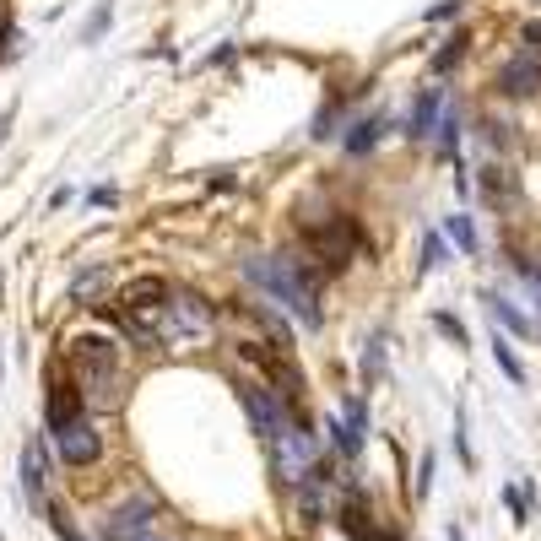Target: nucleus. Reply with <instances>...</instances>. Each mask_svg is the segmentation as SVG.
Listing matches in <instances>:
<instances>
[{
	"label": "nucleus",
	"mask_w": 541,
	"mask_h": 541,
	"mask_svg": "<svg viewBox=\"0 0 541 541\" xmlns=\"http://www.w3.org/2000/svg\"><path fill=\"white\" fill-rule=\"evenodd\" d=\"M244 276L260 287L266 298H276L287 314L303 325V331H320L325 325V309H320V287H314V271L293 255H249L244 260Z\"/></svg>",
	"instance_id": "f257e3e1"
},
{
	"label": "nucleus",
	"mask_w": 541,
	"mask_h": 541,
	"mask_svg": "<svg viewBox=\"0 0 541 541\" xmlns=\"http://www.w3.org/2000/svg\"><path fill=\"white\" fill-rule=\"evenodd\" d=\"M71 379L76 390L87 395V401H114V385H120V352H114V341L103 336H82L71 341Z\"/></svg>",
	"instance_id": "f03ea898"
},
{
	"label": "nucleus",
	"mask_w": 541,
	"mask_h": 541,
	"mask_svg": "<svg viewBox=\"0 0 541 541\" xmlns=\"http://www.w3.org/2000/svg\"><path fill=\"white\" fill-rule=\"evenodd\" d=\"M314 466H320V439L309 433V422H287V433L276 439V477L298 487Z\"/></svg>",
	"instance_id": "7ed1b4c3"
},
{
	"label": "nucleus",
	"mask_w": 541,
	"mask_h": 541,
	"mask_svg": "<svg viewBox=\"0 0 541 541\" xmlns=\"http://www.w3.org/2000/svg\"><path fill=\"white\" fill-rule=\"evenodd\" d=\"M49 433H55V455L65 460V466H92V460L103 455V433H98V422H92L87 412H76L65 422H49Z\"/></svg>",
	"instance_id": "20e7f679"
},
{
	"label": "nucleus",
	"mask_w": 541,
	"mask_h": 541,
	"mask_svg": "<svg viewBox=\"0 0 541 541\" xmlns=\"http://www.w3.org/2000/svg\"><path fill=\"white\" fill-rule=\"evenodd\" d=\"M244 412H249V422H255V433L266 444H276L287 433V406H282V395L276 390H266V385H244Z\"/></svg>",
	"instance_id": "39448f33"
},
{
	"label": "nucleus",
	"mask_w": 541,
	"mask_h": 541,
	"mask_svg": "<svg viewBox=\"0 0 541 541\" xmlns=\"http://www.w3.org/2000/svg\"><path fill=\"white\" fill-rule=\"evenodd\" d=\"M331 487H336V471L325 466V460H320V466H314L309 477L298 482V514H303L309 525H320L325 514H331Z\"/></svg>",
	"instance_id": "423d86ee"
},
{
	"label": "nucleus",
	"mask_w": 541,
	"mask_h": 541,
	"mask_svg": "<svg viewBox=\"0 0 541 541\" xmlns=\"http://www.w3.org/2000/svg\"><path fill=\"white\" fill-rule=\"evenodd\" d=\"M141 531H152V504H147V498L114 509L109 520H103V536H109V541H136Z\"/></svg>",
	"instance_id": "0eeeda50"
},
{
	"label": "nucleus",
	"mask_w": 541,
	"mask_h": 541,
	"mask_svg": "<svg viewBox=\"0 0 541 541\" xmlns=\"http://www.w3.org/2000/svg\"><path fill=\"white\" fill-rule=\"evenodd\" d=\"M439 114H444V87H422L417 103H412V120H406V136L412 141L433 136V130H439Z\"/></svg>",
	"instance_id": "6e6552de"
},
{
	"label": "nucleus",
	"mask_w": 541,
	"mask_h": 541,
	"mask_svg": "<svg viewBox=\"0 0 541 541\" xmlns=\"http://www.w3.org/2000/svg\"><path fill=\"white\" fill-rule=\"evenodd\" d=\"M498 87L509 92V98H531V92L541 87V65L531 55H520V60H509L504 71H498Z\"/></svg>",
	"instance_id": "1a4fd4ad"
},
{
	"label": "nucleus",
	"mask_w": 541,
	"mask_h": 541,
	"mask_svg": "<svg viewBox=\"0 0 541 541\" xmlns=\"http://www.w3.org/2000/svg\"><path fill=\"white\" fill-rule=\"evenodd\" d=\"M22 493L33 498V504H44V444H28L22 450Z\"/></svg>",
	"instance_id": "9d476101"
},
{
	"label": "nucleus",
	"mask_w": 541,
	"mask_h": 541,
	"mask_svg": "<svg viewBox=\"0 0 541 541\" xmlns=\"http://www.w3.org/2000/svg\"><path fill=\"white\" fill-rule=\"evenodd\" d=\"M482 303H487V314H493V325H504V331H514V336H536V325H531V320H525V314H520V309H514V303H509V298H498V293H487Z\"/></svg>",
	"instance_id": "9b49d317"
},
{
	"label": "nucleus",
	"mask_w": 541,
	"mask_h": 541,
	"mask_svg": "<svg viewBox=\"0 0 541 541\" xmlns=\"http://www.w3.org/2000/svg\"><path fill=\"white\" fill-rule=\"evenodd\" d=\"M379 125H385L379 114H368V120H352V136H341V147H347L352 157H363V152L379 141Z\"/></svg>",
	"instance_id": "f8f14e48"
},
{
	"label": "nucleus",
	"mask_w": 541,
	"mask_h": 541,
	"mask_svg": "<svg viewBox=\"0 0 541 541\" xmlns=\"http://www.w3.org/2000/svg\"><path fill=\"white\" fill-rule=\"evenodd\" d=\"M439 157H455V147H460V114H455V103H444V114H439Z\"/></svg>",
	"instance_id": "ddd939ff"
},
{
	"label": "nucleus",
	"mask_w": 541,
	"mask_h": 541,
	"mask_svg": "<svg viewBox=\"0 0 541 541\" xmlns=\"http://www.w3.org/2000/svg\"><path fill=\"white\" fill-rule=\"evenodd\" d=\"M493 363H498V368H504V374H509V385H525V363L514 358V347H509L504 336H498V325H493Z\"/></svg>",
	"instance_id": "4468645a"
},
{
	"label": "nucleus",
	"mask_w": 541,
	"mask_h": 541,
	"mask_svg": "<svg viewBox=\"0 0 541 541\" xmlns=\"http://www.w3.org/2000/svg\"><path fill=\"white\" fill-rule=\"evenodd\" d=\"M444 233H450V239L466 249V255H477V228H471V217L466 211H455V217H444Z\"/></svg>",
	"instance_id": "2eb2a0df"
},
{
	"label": "nucleus",
	"mask_w": 541,
	"mask_h": 541,
	"mask_svg": "<svg viewBox=\"0 0 541 541\" xmlns=\"http://www.w3.org/2000/svg\"><path fill=\"white\" fill-rule=\"evenodd\" d=\"M109 28H114V6H109V0H98V11H92L87 28H82V44H98V38L109 33Z\"/></svg>",
	"instance_id": "dca6fc26"
},
{
	"label": "nucleus",
	"mask_w": 541,
	"mask_h": 541,
	"mask_svg": "<svg viewBox=\"0 0 541 541\" xmlns=\"http://www.w3.org/2000/svg\"><path fill=\"white\" fill-rule=\"evenodd\" d=\"M439 266H444V239H439V233H428V244H422V266H417V282H422L428 271H439Z\"/></svg>",
	"instance_id": "f3484780"
},
{
	"label": "nucleus",
	"mask_w": 541,
	"mask_h": 541,
	"mask_svg": "<svg viewBox=\"0 0 541 541\" xmlns=\"http://www.w3.org/2000/svg\"><path fill=\"white\" fill-rule=\"evenodd\" d=\"M379 374H385V336H374L363 352V379H379Z\"/></svg>",
	"instance_id": "a211bd4d"
},
{
	"label": "nucleus",
	"mask_w": 541,
	"mask_h": 541,
	"mask_svg": "<svg viewBox=\"0 0 541 541\" xmlns=\"http://www.w3.org/2000/svg\"><path fill=\"white\" fill-rule=\"evenodd\" d=\"M460 55H466V38H450V44H444L439 55H433V76H444V71H450V65H455Z\"/></svg>",
	"instance_id": "6ab92c4d"
},
{
	"label": "nucleus",
	"mask_w": 541,
	"mask_h": 541,
	"mask_svg": "<svg viewBox=\"0 0 541 541\" xmlns=\"http://www.w3.org/2000/svg\"><path fill=\"white\" fill-rule=\"evenodd\" d=\"M433 325H439V331H444V336H450V341H455V347H466V325H460V320H455V314H433Z\"/></svg>",
	"instance_id": "aec40b11"
},
{
	"label": "nucleus",
	"mask_w": 541,
	"mask_h": 541,
	"mask_svg": "<svg viewBox=\"0 0 541 541\" xmlns=\"http://www.w3.org/2000/svg\"><path fill=\"white\" fill-rule=\"evenodd\" d=\"M233 55H239V44H233V38H222V44H217V49H211V55L201 60V71H211V65H228Z\"/></svg>",
	"instance_id": "412c9836"
},
{
	"label": "nucleus",
	"mask_w": 541,
	"mask_h": 541,
	"mask_svg": "<svg viewBox=\"0 0 541 541\" xmlns=\"http://www.w3.org/2000/svg\"><path fill=\"white\" fill-rule=\"evenodd\" d=\"M114 201H120L114 184H92V190H87V206H114Z\"/></svg>",
	"instance_id": "4be33fe9"
},
{
	"label": "nucleus",
	"mask_w": 541,
	"mask_h": 541,
	"mask_svg": "<svg viewBox=\"0 0 541 541\" xmlns=\"http://www.w3.org/2000/svg\"><path fill=\"white\" fill-rule=\"evenodd\" d=\"M6 44H22V38H17V33H11V11H6V6H0V60H6V55H11V49H6Z\"/></svg>",
	"instance_id": "5701e85b"
},
{
	"label": "nucleus",
	"mask_w": 541,
	"mask_h": 541,
	"mask_svg": "<svg viewBox=\"0 0 541 541\" xmlns=\"http://www.w3.org/2000/svg\"><path fill=\"white\" fill-rule=\"evenodd\" d=\"M460 6H466V0H439V6H428V22H444V17H455Z\"/></svg>",
	"instance_id": "b1692460"
},
{
	"label": "nucleus",
	"mask_w": 541,
	"mask_h": 541,
	"mask_svg": "<svg viewBox=\"0 0 541 541\" xmlns=\"http://www.w3.org/2000/svg\"><path fill=\"white\" fill-rule=\"evenodd\" d=\"M504 504L514 509V520H525V493L520 487H504Z\"/></svg>",
	"instance_id": "393cba45"
},
{
	"label": "nucleus",
	"mask_w": 541,
	"mask_h": 541,
	"mask_svg": "<svg viewBox=\"0 0 541 541\" xmlns=\"http://www.w3.org/2000/svg\"><path fill=\"white\" fill-rule=\"evenodd\" d=\"M520 38L531 44V55H541V22H525V33H520Z\"/></svg>",
	"instance_id": "a878e982"
},
{
	"label": "nucleus",
	"mask_w": 541,
	"mask_h": 541,
	"mask_svg": "<svg viewBox=\"0 0 541 541\" xmlns=\"http://www.w3.org/2000/svg\"><path fill=\"white\" fill-rule=\"evenodd\" d=\"M11 136V109H0V141Z\"/></svg>",
	"instance_id": "bb28decb"
},
{
	"label": "nucleus",
	"mask_w": 541,
	"mask_h": 541,
	"mask_svg": "<svg viewBox=\"0 0 541 541\" xmlns=\"http://www.w3.org/2000/svg\"><path fill=\"white\" fill-rule=\"evenodd\" d=\"M450 541H466V536H460V525H450Z\"/></svg>",
	"instance_id": "cd10ccee"
},
{
	"label": "nucleus",
	"mask_w": 541,
	"mask_h": 541,
	"mask_svg": "<svg viewBox=\"0 0 541 541\" xmlns=\"http://www.w3.org/2000/svg\"><path fill=\"white\" fill-rule=\"evenodd\" d=\"M136 541H163V536H152V531H141V536H136Z\"/></svg>",
	"instance_id": "c85d7f7f"
}]
</instances>
